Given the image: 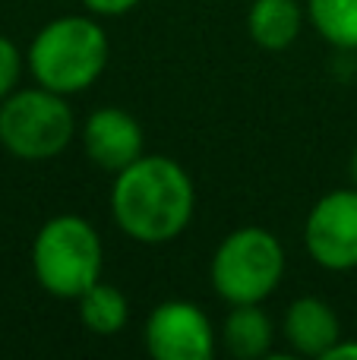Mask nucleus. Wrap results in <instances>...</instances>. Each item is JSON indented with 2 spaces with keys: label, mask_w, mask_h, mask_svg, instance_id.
Listing matches in <instances>:
<instances>
[{
  "label": "nucleus",
  "mask_w": 357,
  "mask_h": 360,
  "mask_svg": "<svg viewBox=\"0 0 357 360\" xmlns=\"http://www.w3.org/2000/svg\"><path fill=\"white\" fill-rule=\"evenodd\" d=\"M221 348L238 360H259L272 351L275 326L259 304H234L219 332Z\"/></svg>",
  "instance_id": "obj_10"
},
{
  "label": "nucleus",
  "mask_w": 357,
  "mask_h": 360,
  "mask_svg": "<svg viewBox=\"0 0 357 360\" xmlns=\"http://www.w3.org/2000/svg\"><path fill=\"white\" fill-rule=\"evenodd\" d=\"M76 139V114L67 95L44 86L16 89L0 101V146L19 162H51Z\"/></svg>",
  "instance_id": "obj_4"
},
{
  "label": "nucleus",
  "mask_w": 357,
  "mask_h": 360,
  "mask_svg": "<svg viewBox=\"0 0 357 360\" xmlns=\"http://www.w3.org/2000/svg\"><path fill=\"white\" fill-rule=\"evenodd\" d=\"M304 247L326 272L357 269V186H342L316 199L304 221Z\"/></svg>",
  "instance_id": "obj_6"
},
{
  "label": "nucleus",
  "mask_w": 357,
  "mask_h": 360,
  "mask_svg": "<svg viewBox=\"0 0 357 360\" xmlns=\"http://www.w3.org/2000/svg\"><path fill=\"white\" fill-rule=\"evenodd\" d=\"M92 16H101V19H111V16H124L130 13L133 6H139V0H79Z\"/></svg>",
  "instance_id": "obj_15"
},
{
  "label": "nucleus",
  "mask_w": 357,
  "mask_h": 360,
  "mask_svg": "<svg viewBox=\"0 0 357 360\" xmlns=\"http://www.w3.org/2000/svg\"><path fill=\"white\" fill-rule=\"evenodd\" d=\"M82 152L98 171L117 174L126 165H133L139 155H145L143 127L133 114H126L117 105L95 108L79 130Z\"/></svg>",
  "instance_id": "obj_8"
},
{
  "label": "nucleus",
  "mask_w": 357,
  "mask_h": 360,
  "mask_svg": "<svg viewBox=\"0 0 357 360\" xmlns=\"http://www.w3.org/2000/svg\"><path fill=\"white\" fill-rule=\"evenodd\" d=\"M22 67H25V57H22V51L16 48V41L0 35V101L19 89Z\"/></svg>",
  "instance_id": "obj_14"
},
{
  "label": "nucleus",
  "mask_w": 357,
  "mask_h": 360,
  "mask_svg": "<svg viewBox=\"0 0 357 360\" xmlns=\"http://www.w3.org/2000/svg\"><path fill=\"white\" fill-rule=\"evenodd\" d=\"M79 319L92 335H117L130 319V300L120 288L95 281L79 300Z\"/></svg>",
  "instance_id": "obj_12"
},
{
  "label": "nucleus",
  "mask_w": 357,
  "mask_h": 360,
  "mask_svg": "<svg viewBox=\"0 0 357 360\" xmlns=\"http://www.w3.org/2000/svg\"><path fill=\"white\" fill-rule=\"evenodd\" d=\"M351 180H354V186H357V149H354V155H351Z\"/></svg>",
  "instance_id": "obj_17"
},
{
  "label": "nucleus",
  "mask_w": 357,
  "mask_h": 360,
  "mask_svg": "<svg viewBox=\"0 0 357 360\" xmlns=\"http://www.w3.org/2000/svg\"><path fill=\"white\" fill-rule=\"evenodd\" d=\"M105 269V243L95 224L73 212L48 218L32 240V272L57 300H79Z\"/></svg>",
  "instance_id": "obj_3"
},
{
  "label": "nucleus",
  "mask_w": 357,
  "mask_h": 360,
  "mask_svg": "<svg viewBox=\"0 0 357 360\" xmlns=\"http://www.w3.org/2000/svg\"><path fill=\"white\" fill-rule=\"evenodd\" d=\"M193 177L168 155H139L133 165L114 174V224L136 243L162 247L177 240L193 221Z\"/></svg>",
  "instance_id": "obj_1"
},
{
  "label": "nucleus",
  "mask_w": 357,
  "mask_h": 360,
  "mask_svg": "<svg viewBox=\"0 0 357 360\" xmlns=\"http://www.w3.org/2000/svg\"><path fill=\"white\" fill-rule=\"evenodd\" d=\"M282 335L294 354L326 357L329 348L342 338V323L323 297H297L285 310Z\"/></svg>",
  "instance_id": "obj_9"
},
{
  "label": "nucleus",
  "mask_w": 357,
  "mask_h": 360,
  "mask_svg": "<svg viewBox=\"0 0 357 360\" xmlns=\"http://www.w3.org/2000/svg\"><path fill=\"white\" fill-rule=\"evenodd\" d=\"M307 6L297 0H253L247 13V32L263 51H285L304 32Z\"/></svg>",
  "instance_id": "obj_11"
},
{
  "label": "nucleus",
  "mask_w": 357,
  "mask_h": 360,
  "mask_svg": "<svg viewBox=\"0 0 357 360\" xmlns=\"http://www.w3.org/2000/svg\"><path fill=\"white\" fill-rule=\"evenodd\" d=\"M143 342L155 360H212L219 332L193 300H164L145 319Z\"/></svg>",
  "instance_id": "obj_7"
},
{
  "label": "nucleus",
  "mask_w": 357,
  "mask_h": 360,
  "mask_svg": "<svg viewBox=\"0 0 357 360\" xmlns=\"http://www.w3.org/2000/svg\"><path fill=\"white\" fill-rule=\"evenodd\" d=\"M111 44L98 16H57L35 32L25 54L32 79L60 95H79L101 79Z\"/></svg>",
  "instance_id": "obj_2"
},
{
  "label": "nucleus",
  "mask_w": 357,
  "mask_h": 360,
  "mask_svg": "<svg viewBox=\"0 0 357 360\" xmlns=\"http://www.w3.org/2000/svg\"><path fill=\"white\" fill-rule=\"evenodd\" d=\"M285 247L269 228L247 224L215 247L209 278L225 304H263L285 278Z\"/></svg>",
  "instance_id": "obj_5"
},
{
  "label": "nucleus",
  "mask_w": 357,
  "mask_h": 360,
  "mask_svg": "<svg viewBox=\"0 0 357 360\" xmlns=\"http://www.w3.org/2000/svg\"><path fill=\"white\" fill-rule=\"evenodd\" d=\"M316 35L339 51H357V0H307Z\"/></svg>",
  "instance_id": "obj_13"
},
{
  "label": "nucleus",
  "mask_w": 357,
  "mask_h": 360,
  "mask_svg": "<svg viewBox=\"0 0 357 360\" xmlns=\"http://www.w3.org/2000/svg\"><path fill=\"white\" fill-rule=\"evenodd\" d=\"M339 357H357V342H345V338H339L323 360H339Z\"/></svg>",
  "instance_id": "obj_16"
}]
</instances>
